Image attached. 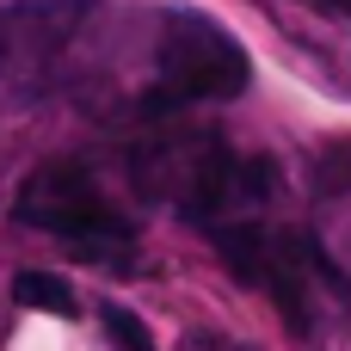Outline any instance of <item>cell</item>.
<instances>
[{
    "instance_id": "4",
    "label": "cell",
    "mask_w": 351,
    "mask_h": 351,
    "mask_svg": "<svg viewBox=\"0 0 351 351\" xmlns=\"http://www.w3.org/2000/svg\"><path fill=\"white\" fill-rule=\"evenodd\" d=\"M12 296H19V308H31V315H56V321H74V315H80L74 290H68L62 278H49V271H19V278H12Z\"/></svg>"
},
{
    "instance_id": "2",
    "label": "cell",
    "mask_w": 351,
    "mask_h": 351,
    "mask_svg": "<svg viewBox=\"0 0 351 351\" xmlns=\"http://www.w3.org/2000/svg\"><path fill=\"white\" fill-rule=\"evenodd\" d=\"M247 80H253V62L228 25H216L210 12H191V6H167L154 19V86L142 93L148 117L241 99Z\"/></svg>"
},
{
    "instance_id": "6",
    "label": "cell",
    "mask_w": 351,
    "mask_h": 351,
    "mask_svg": "<svg viewBox=\"0 0 351 351\" xmlns=\"http://www.w3.org/2000/svg\"><path fill=\"white\" fill-rule=\"evenodd\" d=\"M179 351H259V346L228 339V333H185V339H179Z\"/></svg>"
},
{
    "instance_id": "7",
    "label": "cell",
    "mask_w": 351,
    "mask_h": 351,
    "mask_svg": "<svg viewBox=\"0 0 351 351\" xmlns=\"http://www.w3.org/2000/svg\"><path fill=\"white\" fill-rule=\"evenodd\" d=\"M346 19H351V12H346Z\"/></svg>"
},
{
    "instance_id": "5",
    "label": "cell",
    "mask_w": 351,
    "mask_h": 351,
    "mask_svg": "<svg viewBox=\"0 0 351 351\" xmlns=\"http://www.w3.org/2000/svg\"><path fill=\"white\" fill-rule=\"evenodd\" d=\"M99 327L111 333V346H117V351H154L148 327H142L130 308H117V302H99Z\"/></svg>"
},
{
    "instance_id": "1",
    "label": "cell",
    "mask_w": 351,
    "mask_h": 351,
    "mask_svg": "<svg viewBox=\"0 0 351 351\" xmlns=\"http://www.w3.org/2000/svg\"><path fill=\"white\" fill-rule=\"evenodd\" d=\"M136 185L154 204H173L204 234L253 222V216H278V197H284V179L265 154H241L210 130L148 142L136 154Z\"/></svg>"
},
{
    "instance_id": "3",
    "label": "cell",
    "mask_w": 351,
    "mask_h": 351,
    "mask_svg": "<svg viewBox=\"0 0 351 351\" xmlns=\"http://www.w3.org/2000/svg\"><path fill=\"white\" fill-rule=\"evenodd\" d=\"M12 216L37 234H56L68 241L74 253H86L93 265H117L130 271L136 259V228L130 216L99 191V179L80 167V160H43L25 173L19 197H12Z\"/></svg>"
}]
</instances>
